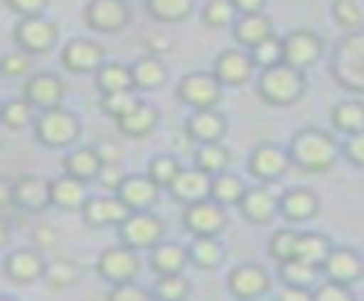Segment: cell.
<instances>
[{"instance_id": "obj_17", "label": "cell", "mask_w": 364, "mask_h": 301, "mask_svg": "<svg viewBox=\"0 0 364 301\" xmlns=\"http://www.w3.org/2000/svg\"><path fill=\"white\" fill-rule=\"evenodd\" d=\"M48 261L37 247H14L3 256V275L11 284H34L43 281Z\"/></svg>"}, {"instance_id": "obj_50", "label": "cell", "mask_w": 364, "mask_h": 301, "mask_svg": "<svg viewBox=\"0 0 364 301\" xmlns=\"http://www.w3.org/2000/svg\"><path fill=\"white\" fill-rule=\"evenodd\" d=\"M313 301H355V292L347 284H336V281L321 278L313 287Z\"/></svg>"}, {"instance_id": "obj_12", "label": "cell", "mask_w": 364, "mask_h": 301, "mask_svg": "<svg viewBox=\"0 0 364 301\" xmlns=\"http://www.w3.org/2000/svg\"><path fill=\"white\" fill-rule=\"evenodd\" d=\"M256 62L250 57V51L233 45V48H225L216 54L213 60V74L216 80L225 85V88H245L247 82H253L259 74H256Z\"/></svg>"}, {"instance_id": "obj_52", "label": "cell", "mask_w": 364, "mask_h": 301, "mask_svg": "<svg viewBox=\"0 0 364 301\" xmlns=\"http://www.w3.org/2000/svg\"><path fill=\"white\" fill-rule=\"evenodd\" d=\"M341 156H344L353 168L364 170V131H358V133L341 139Z\"/></svg>"}, {"instance_id": "obj_44", "label": "cell", "mask_w": 364, "mask_h": 301, "mask_svg": "<svg viewBox=\"0 0 364 301\" xmlns=\"http://www.w3.org/2000/svg\"><path fill=\"white\" fill-rule=\"evenodd\" d=\"M239 17L233 0H205L199 6V20L208 26V28H228L233 26Z\"/></svg>"}, {"instance_id": "obj_59", "label": "cell", "mask_w": 364, "mask_h": 301, "mask_svg": "<svg viewBox=\"0 0 364 301\" xmlns=\"http://www.w3.org/2000/svg\"><path fill=\"white\" fill-rule=\"evenodd\" d=\"M0 202H3V207H14L11 204V179L0 182Z\"/></svg>"}, {"instance_id": "obj_58", "label": "cell", "mask_w": 364, "mask_h": 301, "mask_svg": "<svg viewBox=\"0 0 364 301\" xmlns=\"http://www.w3.org/2000/svg\"><path fill=\"white\" fill-rule=\"evenodd\" d=\"M233 6L239 14H262L267 0H233Z\"/></svg>"}, {"instance_id": "obj_30", "label": "cell", "mask_w": 364, "mask_h": 301, "mask_svg": "<svg viewBox=\"0 0 364 301\" xmlns=\"http://www.w3.org/2000/svg\"><path fill=\"white\" fill-rule=\"evenodd\" d=\"M148 264L156 275H171L182 273L191 264V253L179 241H159L154 250H148Z\"/></svg>"}, {"instance_id": "obj_11", "label": "cell", "mask_w": 364, "mask_h": 301, "mask_svg": "<svg viewBox=\"0 0 364 301\" xmlns=\"http://www.w3.org/2000/svg\"><path fill=\"white\" fill-rule=\"evenodd\" d=\"M290 168H293L290 150L282 148V145L262 142V145H256V148L247 153V173H250L253 179L264 182V185L279 182Z\"/></svg>"}, {"instance_id": "obj_4", "label": "cell", "mask_w": 364, "mask_h": 301, "mask_svg": "<svg viewBox=\"0 0 364 301\" xmlns=\"http://www.w3.org/2000/svg\"><path fill=\"white\" fill-rule=\"evenodd\" d=\"M330 74H333L336 85H341L353 94H364V31L361 28L350 31L333 48Z\"/></svg>"}, {"instance_id": "obj_38", "label": "cell", "mask_w": 364, "mask_h": 301, "mask_svg": "<svg viewBox=\"0 0 364 301\" xmlns=\"http://www.w3.org/2000/svg\"><path fill=\"white\" fill-rule=\"evenodd\" d=\"M37 108L26 99V97H14V99H6L3 108H0V119L9 131H23V128H34V119H37Z\"/></svg>"}, {"instance_id": "obj_1", "label": "cell", "mask_w": 364, "mask_h": 301, "mask_svg": "<svg viewBox=\"0 0 364 301\" xmlns=\"http://www.w3.org/2000/svg\"><path fill=\"white\" fill-rule=\"evenodd\" d=\"M287 150H290L293 168H299L301 173L321 176V173H330L336 168V162L341 156V142L336 139V133L307 125L290 136Z\"/></svg>"}, {"instance_id": "obj_46", "label": "cell", "mask_w": 364, "mask_h": 301, "mask_svg": "<svg viewBox=\"0 0 364 301\" xmlns=\"http://www.w3.org/2000/svg\"><path fill=\"white\" fill-rule=\"evenodd\" d=\"M100 111L105 116H111L114 122L122 119L125 114H131L136 105H139V97H136V88L131 91H114V94H100Z\"/></svg>"}, {"instance_id": "obj_24", "label": "cell", "mask_w": 364, "mask_h": 301, "mask_svg": "<svg viewBox=\"0 0 364 301\" xmlns=\"http://www.w3.org/2000/svg\"><path fill=\"white\" fill-rule=\"evenodd\" d=\"M159 193L162 187L148 176V173H125L117 196L128 204L131 213H139V210H154V204L159 202Z\"/></svg>"}, {"instance_id": "obj_34", "label": "cell", "mask_w": 364, "mask_h": 301, "mask_svg": "<svg viewBox=\"0 0 364 301\" xmlns=\"http://www.w3.org/2000/svg\"><path fill=\"white\" fill-rule=\"evenodd\" d=\"M94 85L100 94L131 91L134 88V71H131V65H125L119 60H105V65L94 74Z\"/></svg>"}, {"instance_id": "obj_7", "label": "cell", "mask_w": 364, "mask_h": 301, "mask_svg": "<svg viewBox=\"0 0 364 301\" xmlns=\"http://www.w3.org/2000/svg\"><path fill=\"white\" fill-rule=\"evenodd\" d=\"M94 270L102 281H108L111 287L114 284H125V281H136L139 278V270H142V261H139V253L125 247L122 241L100 250L97 261H94Z\"/></svg>"}, {"instance_id": "obj_6", "label": "cell", "mask_w": 364, "mask_h": 301, "mask_svg": "<svg viewBox=\"0 0 364 301\" xmlns=\"http://www.w3.org/2000/svg\"><path fill=\"white\" fill-rule=\"evenodd\" d=\"M222 94H225V85L216 80L213 71H188L176 82V99L191 111L219 108Z\"/></svg>"}, {"instance_id": "obj_3", "label": "cell", "mask_w": 364, "mask_h": 301, "mask_svg": "<svg viewBox=\"0 0 364 301\" xmlns=\"http://www.w3.org/2000/svg\"><path fill=\"white\" fill-rule=\"evenodd\" d=\"M31 133H34L37 145H43V148L71 150V148H77V142L82 136V122L71 108L60 105V108H51V111H40L37 119H34Z\"/></svg>"}, {"instance_id": "obj_48", "label": "cell", "mask_w": 364, "mask_h": 301, "mask_svg": "<svg viewBox=\"0 0 364 301\" xmlns=\"http://www.w3.org/2000/svg\"><path fill=\"white\" fill-rule=\"evenodd\" d=\"M250 57H253V62H256V68H259V71H264V68H273V65L284 62V37H279V34L267 37L264 43H259V45L250 51Z\"/></svg>"}, {"instance_id": "obj_5", "label": "cell", "mask_w": 364, "mask_h": 301, "mask_svg": "<svg viewBox=\"0 0 364 301\" xmlns=\"http://www.w3.org/2000/svg\"><path fill=\"white\" fill-rule=\"evenodd\" d=\"M11 40H14V48H23L31 57L48 54L60 40V26L46 14L20 17L11 28Z\"/></svg>"}, {"instance_id": "obj_10", "label": "cell", "mask_w": 364, "mask_h": 301, "mask_svg": "<svg viewBox=\"0 0 364 301\" xmlns=\"http://www.w3.org/2000/svg\"><path fill=\"white\" fill-rule=\"evenodd\" d=\"M60 65L74 77L97 74L105 65V45L94 37H71L60 51Z\"/></svg>"}, {"instance_id": "obj_26", "label": "cell", "mask_w": 364, "mask_h": 301, "mask_svg": "<svg viewBox=\"0 0 364 301\" xmlns=\"http://www.w3.org/2000/svg\"><path fill=\"white\" fill-rule=\"evenodd\" d=\"M230 34H233L239 48L253 51L259 43H264L267 37L276 34V26H273V20L264 11L262 14H239L236 23L230 26Z\"/></svg>"}, {"instance_id": "obj_19", "label": "cell", "mask_w": 364, "mask_h": 301, "mask_svg": "<svg viewBox=\"0 0 364 301\" xmlns=\"http://www.w3.org/2000/svg\"><path fill=\"white\" fill-rule=\"evenodd\" d=\"M324 51V40L313 31V28H293L284 34V62L307 71L321 60Z\"/></svg>"}, {"instance_id": "obj_20", "label": "cell", "mask_w": 364, "mask_h": 301, "mask_svg": "<svg viewBox=\"0 0 364 301\" xmlns=\"http://www.w3.org/2000/svg\"><path fill=\"white\" fill-rule=\"evenodd\" d=\"M279 199H282V193H276L273 185L259 182V185L247 187L245 199L239 202V213L247 224H270L279 216Z\"/></svg>"}, {"instance_id": "obj_54", "label": "cell", "mask_w": 364, "mask_h": 301, "mask_svg": "<svg viewBox=\"0 0 364 301\" xmlns=\"http://www.w3.org/2000/svg\"><path fill=\"white\" fill-rule=\"evenodd\" d=\"M273 301H313V290H307V287H282L276 295H273Z\"/></svg>"}, {"instance_id": "obj_45", "label": "cell", "mask_w": 364, "mask_h": 301, "mask_svg": "<svg viewBox=\"0 0 364 301\" xmlns=\"http://www.w3.org/2000/svg\"><path fill=\"white\" fill-rule=\"evenodd\" d=\"M145 173H148L162 190H168V187L173 185V179L182 173V165H179V159H176L173 153H154V156L148 159V165H145Z\"/></svg>"}, {"instance_id": "obj_8", "label": "cell", "mask_w": 364, "mask_h": 301, "mask_svg": "<svg viewBox=\"0 0 364 301\" xmlns=\"http://www.w3.org/2000/svg\"><path fill=\"white\" fill-rule=\"evenodd\" d=\"M225 287L236 301H259L273 290V275L256 261H239L228 270Z\"/></svg>"}, {"instance_id": "obj_39", "label": "cell", "mask_w": 364, "mask_h": 301, "mask_svg": "<svg viewBox=\"0 0 364 301\" xmlns=\"http://www.w3.org/2000/svg\"><path fill=\"white\" fill-rule=\"evenodd\" d=\"M233 153L228 150L225 142H213V145H199L196 153H193V168L205 170L208 176H216V173H225L228 165H230Z\"/></svg>"}, {"instance_id": "obj_9", "label": "cell", "mask_w": 364, "mask_h": 301, "mask_svg": "<svg viewBox=\"0 0 364 301\" xmlns=\"http://www.w3.org/2000/svg\"><path fill=\"white\" fill-rule=\"evenodd\" d=\"M165 236V221L154 213V210H139V213H131L119 227H117V239L142 253V250H154Z\"/></svg>"}, {"instance_id": "obj_21", "label": "cell", "mask_w": 364, "mask_h": 301, "mask_svg": "<svg viewBox=\"0 0 364 301\" xmlns=\"http://www.w3.org/2000/svg\"><path fill=\"white\" fill-rule=\"evenodd\" d=\"M321 210V202H318V193L307 185H296V187H287L279 199V216L287 221V224H307L318 216Z\"/></svg>"}, {"instance_id": "obj_60", "label": "cell", "mask_w": 364, "mask_h": 301, "mask_svg": "<svg viewBox=\"0 0 364 301\" xmlns=\"http://www.w3.org/2000/svg\"><path fill=\"white\" fill-rule=\"evenodd\" d=\"M0 301H17L14 295H0Z\"/></svg>"}, {"instance_id": "obj_47", "label": "cell", "mask_w": 364, "mask_h": 301, "mask_svg": "<svg viewBox=\"0 0 364 301\" xmlns=\"http://www.w3.org/2000/svg\"><path fill=\"white\" fill-rule=\"evenodd\" d=\"M330 14H333V23L344 31H358L364 26V9L358 0H333Z\"/></svg>"}, {"instance_id": "obj_25", "label": "cell", "mask_w": 364, "mask_h": 301, "mask_svg": "<svg viewBox=\"0 0 364 301\" xmlns=\"http://www.w3.org/2000/svg\"><path fill=\"white\" fill-rule=\"evenodd\" d=\"M210 182H213V176H208L205 170H199V168H182V173H179V176L173 179V185L168 187V196H171L176 204L188 207V204H193V202L210 199Z\"/></svg>"}, {"instance_id": "obj_16", "label": "cell", "mask_w": 364, "mask_h": 301, "mask_svg": "<svg viewBox=\"0 0 364 301\" xmlns=\"http://www.w3.org/2000/svg\"><path fill=\"white\" fill-rule=\"evenodd\" d=\"M11 204L23 213H43L51 207V182L37 173H20L11 179Z\"/></svg>"}, {"instance_id": "obj_36", "label": "cell", "mask_w": 364, "mask_h": 301, "mask_svg": "<svg viewBox=\"0 0 364 301\" xmlns=\"http://www.w3.org/2000/svg\"><path fill=\"white\" fill-rule=\"evenodd\" d=\"M279 281L287 284V287H307L313 290L324 275H321V267L310 264V261H301V258H290L284 264H279Z\"/></svg>"}, {"instance_id": "obj_22", "label": "cell", "mask_w": 364, "mask_h": 301, "mask_svg": "<svg viewBox=\"0 0 364 301\" xmlns=\"http://www.w3.org/2000/svg\"><path fill=\"white\" fill-rule=\"evenodd\" d=\"M80 216L88 227L102 230V227H119L131 216V210L117 193H105V196H91L80 210Z\"/></svg>"}, {"instance_id": "obj_15", "label": "cell", "mask_w": 364, "mask_h": 301, "mask_svg": "<svg viewBox=\"0 0 364 301\" xmlns=\"http://www.w3.org/2000/svg\"><path fill=\"white\" fill-rule=\"evenodd\" d=\"M82 23L97 34H117L131 23V6L125 0H88Z\"/></svg>"}, {"instance_id": "obj_57", "label": "cell", "mask_w": 364, "mask_h": 301, "mask_svg": "<svg viewBox=\"0 0 364 301\" xmlns=\"http://www.w3.org/2000/svg\"><path fill=\"white\" fill-rule=\"evenodd\" d=\"M122 179H125V173L122 170H114V165H108L102 173H100V185L105 187V190H111V193H117L119 190V185H122Z\"/></svg>"}, {"instance_id": "obj_23", "label": "cell", "mask_w": 364, "mask_h": 301, "mask_svg": "<svg viewBox=\"0 0 364 301\" xmlns=\"http://www.w3.org/2000/svg\"><path fill=\"white\" fill-rule=\"evenodd\" d=\"M185 133L196 145H213L225 142L228 136V116L219 108H205V111H191L185 119Z\"/></svg>"}, {"instance_id": "obj_35", "label": "cell", "mask_w": 364, "mask_h": 301, "mask_svg": "<svg viewBox=\"0 0 364 301\" xmlns=\"http://www.w3.org/2000/svg\"><path fill=\"white\" fill-rule=\"evenodd\" d=\"M196 11V0H145V14L156 23L176 26Z\"/></svg>"}, {"instance_id": "obj_40", "label": "cell", "mask_w": 364, "mask_h": 301, "mask_svg": "<svg viewBox=\"0 0 364 301\" xmlns=\"http://www.w3.org/2000/svg\"><path fill=\"white\" fill-rule=\"evenodd\" d=\"M333 247H336V244H333L324 233H318V230H304V233L299 236V253H296V258L321 267V264L327 261V256H330Z\"/></svg>"}, {"instance_id": "obj_13", "label": "cell", "mask_w": 364, "mask_h": 301, "mask_svg": "<svg viewBox=\"0 0 364 301\" xmlns=\"http://www.w3.org/2000/svg\"><path fill=\"white\" fill-rule=\"evenodd\" d=\"M182 227L196 236H219L228 227V207L219 204L216 199H202L188 207H182Z\"/></svg>"}, {"instance_id": "obj_33", "label": "cell", "mask_w": 364, "mask_h": 301, "mask_svg": "<svg viewBox=\"0 0 364 301\" xmlns=\"http://www.w3.org/2000/svg\"><path fill=\"white\" fill-rule=\"evenodd\" d=\"M330 125L341 136H353L364 131V102L361 99H341L330 111Z\"/></svg>"}, {"instance_id": "obj_51", "label": "cell", "mask_w": 364, "mask_h": 301, "mask_svg": "<svg viewBox=\"0 0 364 301\" xmlns=\"http://www.w3.org/2000/svg\"><path fill=\"white\" fill-rule=\"evenodd\" d=\"M105 301H154V292L139 287L136 281H125V284H114Z\"/></svg>"}, {"instance_id": "obj_28", "label": "cell", "mask_w": 364, "mask_h": 301, "mask_svg": "<svg viewBox=\"0 0 364 301\" xmlns=\"http://www.w3.org/2000/svg\"><path fill=\"white\" fill-rule=\"evenodd\" d=\"M159 119H162L159 108L154 102H148V99H139V105L131 114H125L122 119H117L114 125L128 139H145V136H151L159 128Z\"/></svg>"}, {"instance_id": "obj_31", "label": "cell", "mask_w": 364, "mask_h": 301, "mask_svg": "<svg viewBox=\"0 0 364 301\" xmlns=\"http://www.w3.org/2000/svg\"><path fill=\"white\" fill-rule=\"evenodd\" d=\"M131 71H134V88L136 91H159L165 82H168V62L165 57H154V54H145L139 60L131 62Z\"/></svg>"}, {"instance_id": "obj_49", "label": "cell", "mask_w": 364, "mask_h": 301, "mask_svg": "<svg viewBox=\"0 0 364 301\" xmlns=\"http://www.w3.org/2000/svg\"><path fill=\"white\" fill-rule=\"evenodd\" d=\"M0 71L9 80H14V77H31V54H26L23 48L6 51L0 57Z\"/></svg>"}, {"instance_id": "obj_41", "label": "cell", "mask_w": 364, "mask_h": 301, "mask_svg": "<svg viewBox=\"0 0 364 301\" xmlns=\"http://www.w3.org/2000/svg\"><path fill=\"white\" fill-rule=\"evenodd\" d=\"M299 236H301V233L293 230L290 224L273 230V236L267 239V256H270L276 264H284V261L296 258V253H299Z\"/></svg>"}, {"instance_id": "obj_18", "label": "cell", "mask_w": 364, "mask_h": 301, "mask_svg": "<svg viewBox=\"0 0 364 301\" xmlns=\"http://www.w3.org/2000/svg\"><path fill=\"white\" fill-rule=\"evenodd\" d=\"M321 275L327 281H336V284H358L364 278V256L350 247V244H336L327 256V261L321 264Z\"/></svg>"}, {"instance_id": "obj_43", "label": "cell", "mask_w": 364, "mask_h": 301, "mask_svg": "<svg viewBox=\"0 0 364 301\" xmlns=\"http://www.w3.org/2000/svg\"><path fill=\"white\" fill-rule=\"evenodd\" d=\"M151 292H154V301H188V295H191V281H188L185 273L156 275Z\"/></svg>"}, {"instance_id": "obj_56", "label": "cell", "mask_w": 364, "mask_h": 301, "mask_svg": "<svg viewBox=\"0 0 364 301\" xmlns=\"http://www.w3.org/2000/svg\"><path fill=\"white\" fill-rule=\"evenodd\" d=\"M145 48H148V54H154V57H165L168 51H173V40L165 37V34L148 37V40H145Z\"/></svg>"}, {"instance_id": "obj_14", "label": "cell", "mask_w": 364, "mask_h": 301, "mask_svg": "<svg viewBox=\"0 0 364 301\" xmlns=\"http://www.w3.org/2000/svg\"><path fill=\"white\" fill-rule=\"evenodd\" d=\"M68 94V85L63 82L60 74L54 71H34L31 77H26V82L20 85V97H26L37 111H51L60 108L63 99Z\"/></svg>"}, {"instance_id": "obj_29", "label": "cell", "mask_w": 364, "mask_h": 301, "mask_svg": "<svg viewBox=\"0 0 364 301\" xmlns=\"http://www.w3.org/2000/svg\"><path fill=\"white\" fill-rule=\"evenodd\" d=\"M88 182L71 176V173H63L57 179H51V207L57 210H82L85 202H88Z\"/></svg>"}, {"instance_id": "obj_37", "label": "cell", "mask_w": 364, "mask_h": 301, "mask_svg": "<svg viewBox=\"0 0 364 301\" xmlns=\"http://www.w3.org/2000/svg\"><path fill=\"white\" fill-rule=\"evenodd\" d=\"M245 193H247V182L242 176L230 173V170L216 173L213 182H210V199H216L225 207H239V202L245 199Z\"/></svg>"}, {"instance_id": "obj_61", "label": "cell", "mask_w": 364, "mask_h": 301, "mask_svg": "<svg viewBox=\"0 0 364 301\" xmlns=\"http://www.w3.org/2000/svg\"><path fill=\"white\" fill-rule=\"evenodd\" d=\"M233 301H236V298H233Z\"/></svg>"}, {"instance_id": "obj_55", "label": "cell", "mask_w": 364, "mask_h": 301, "mask_svg": "<svg viewBox=\"0 0 364 301\" xmlns=\"http://www.w3.org/2000/svg\"><path fill=\"white\" fill-rule=\"evenodd\" d=\"M97 150H100V156H102L105 168H108V165H119V162H122V148H119L117 142H111V139H102V142L97 145Z\"/></svg>"}, {"instance_id": "obj_27", "label": "cell", "mask_w": 364, "mask_h": 301, "mask_svg": "<svg viewBox=\"0 0 364 301\" xmlns=\"http://www.w3.org/2000/svg\"><path fill=\"white\" fill-rule=\"evenodd\" d=\"M102 170H105V162H102L97 145H77V148L65 150V156H63V173H71L82 182H97Z\"/></svg>"}, {"instance_id": "obj_32", "label": "cell", "mask_w": 364, "mask_h": 301, "mask_svg": "<svg viewBox=\"0 0 364 301\" xmlns=\"http://www.w3.org/2000/svg\"><path fill=\"white\" fill-rule=\"evenodd\" d=\"M188 253H191V264L208 273L219 270L225 261V244L219 241V236H196L188 244Z\"/></svg>"}, {"instance_id": "obj_53", "label": "cell", "mask_w": 364, "mask_h": 301, "mask_svg": "<svg viewBox=\"0 0 364 301\" xmlns=\"http://www.w3.org/2000/svg\"><path fill=\"white\" fill-rule=\"evenodd\" d=\"M48 3H51V0H3V6H6L11 14H17V20H20V17L46 14Z\"/></svg>"}, {"instance_id": "obj_42", "label": "cell", "mask_w": 364, "mask_h": 301, "mask_svg": "<svg viewBox=\"0 0 364 301\" xmlns=\"http://www.w3.org/2000/svg\"><path fill=\"white\" fill-rule=\"evenodd\" d=\"M80 278H82V267H80L77 261H68V258L48 261L46 275H43V281L48 284V290H68V287H74Z\"/></svg>"}, {"instance_id": "obj_2", "label": "cell", "mask_w": 364, "mask_h": 301, "mask_svg": "<svg viewBox=\"0 0 364 301\" xmlns=\"http://www.w3.org/2000/svg\"><path fill=\"white\" fill-rule=\"evenodd\" d=\"M256 94H259V99L264 105L290 108L307 94V71H299V68H293L287 62L264 68L256 77Z\"/></svg>"}]
</instances>
